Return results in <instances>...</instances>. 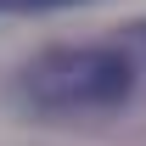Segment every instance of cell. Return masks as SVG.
I'll return each mask as SVG.
<instances>
[{
    "instance_id": "6da1fadb",
    "label": "cell",
    "mask_w": 146,
    "mask_h": 146,
    "mask_svg": "<svg viewBox=\"0 0 146 146\" xmlns=\"http://www.w3.org/2000/svg\"><path fill=\"white\" fill-rule=\"evenodd\" d=\"M28 96L45 112H68V107H118L135 90V62L124 51L107 45H84V51H56L45 62L28 68Z\"/></svg>"
},
{
    "instance_id": "7a4b0ae2",
    "label": "cell",
    "mask_w": 146,
    "mask_h": 146,
    "mask_svg": "<svg viewBox=\"0 0 146 146\" xmlns=\"http://www.w3.org/2000/svg\"><path fill=\"white\" fill-rule=\"evenodd\" d=\"M17 6H73V0H17Z\"/></svg>"
}]
</instances>
